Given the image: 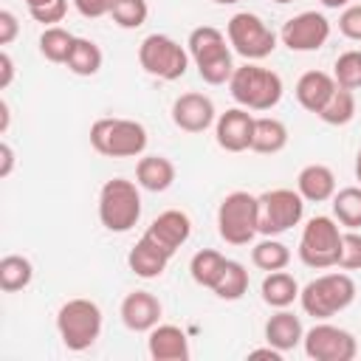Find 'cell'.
Listing matches in <instances>:
<instances>
[{
  "instance_id": "cell-1",
  "label": "cell",
  "mask_w": 361,
  "mask_h": 361,
  "mask_svg": "<svg viewBox=\"0 0 361 361\" xmlns=\"http://www.w3.org/2000/svg\"><path fill=\"white\" fill-rule=\"evenodd\" d=\"M355 279L347 274V271H330V274H322L316 279H310L302 290H299V305L307 316H313L316 322L322 319H330L341 310H347L353 302H355Z\"/></svg>"
},
{
  "instance_id": "cell-2",
  "label": "cell",
  "mask_w": 361,
  "mask_h": 361,
  "mask_svg": "<svg viewBox=\"0 0 361 361\" xmlns=\"http://www.w3.org/2000/svg\"><path fill=\"white\" fill-rule=\"evenodd\" d=\"M186 45H189V59L195 62V68L206 85H226L231 79V73H234L231 48H228V37L220 28L197 25V28H192Z\"/></svg>"
},
{
  "instance_id": "cell-33",
  "label": "cell",
  "mask_w": 361,
  "mask_h": 361,
  "mask_svg": "<svg viewBox=\"0 0 361 361\" xmlns=\"http://www.w3.org/2000/svg\"><path fill=\"white\" fill-rule=\"evenodd\" d=\"M73 34L62 25H48L42 34H39V54L48 59V62H56V65H65L68 62V54L73 48Z\"/></svg>"
},
{
  "instance_id": "cell-44",
  "label": "cell",
  "mask_w": 361,
  "mask_h": 361,
  "mask_svg": "<svg viewBox=\"0 0 361 361\" xmlns=\"http://www.w3.org/2000/svg\"><path fill=\"white\" fill-rule=\"evenodd\" d=\"M8 121H11V110H8V102L0 99V133L6 135L8 133Z\"/></svg>"
},
{
  "instance_id": "cell-17",
  "label": "cell",
  "mask_w": 361,
  "mask_h": 361,
  "mask_svg": "<svg viewBox=\"0 0 361 361\" xmlns=\"http://www.w3.org/2000/svg\"><path fill=\"white\" fill-rule=\"evenodd\" d=\"M161 313H164V307H161L158 296L149 293V290L127 293L121 299V307H118V316H121L124 327L133 330V333H149L161 322Z\"/></svg>"
},
{
  "instance_id": "cell-27",
  "label": "cell",
  "mask_w": 361,
  "mask_h": 361,
  "mask_svg": "<svg viewBox=\"0 0 361 361\" xmlns=\"http://www.w3.org/2000/svg\"><path fill=\"white\" fill-rule=\"evenodd\" d=\"M226 257L220 254V251H214V248H200L192 259H189V274H192V279L200 285V288H214L217 285V279L223 276V271H226Z\"/></svg>"
},
{
  "instance_id": "cell-16",
  "label": "cell",
  "mask_w": 361,
  "mask_h": 361,
  "mask_svg": "<svg viewBox=\"0 0 361 361\" xmlns=\"http://www.w3.org/2000/svg\"><path fill=\"white\" fill-rule=\"evenodd\" d=\"M144 234H147L152 243H158L169 257H175V251L192 237V220H189V214L180 212V209H166V212H161V214L147 226Z\"/></svg>"
},
{
  "instance_id": "cell-31",
  "label": "cell",
  "mask_w": 361,
  "mask_h": 361,
  "mask_svg": "<svg viewBox=\"0 0 361 361\" xmlns=\"http://www.w3.org/2000/svg\"><path fill=\"white\" fill-rule=\"evenodd\" d=\"M245 290H248V271H245V265L237 262V259H228L226 271L217 279V285L212 288V293L217 299H223V302H237V299L245 296Z\"/></svg>"
},
{
  "instance_id": "cell-13",
  "label": "cell",
  "mask_w": 361,
  "mask_h": 361,
  "mask_svg": "<svg viewBox=\"0 0 361 361\" xmlns=\"http://www.w3.org/2000/svg\"><path fill=\"white\" fill-rule=\"evenodd\" d=\"M279 39L285 48H290L296 54L319 51L330 39V20L322 11H302L290 20H285Z\"/></svg>"
},
{
  "instance_id": "cell-41",
  "label": "cell",
  "mask_w": 361,
  "mask_h": 361,
  "mask_svg": "<svg viewBox=\"0 0 361 361\" xmlns=\"http://www.w3.org/2000/svg\"><path fill=\"white\" fill-rule=\"evenodd\" d=\"M11 79H14V59H11V54L3 48V51H0V90H6V87L11 85Z\"/></svg>"
},
{
  "instance_id": "cell-49",
  "label": "cell",
  "mask_w": 361,
  "mask_h": 361,
  "mask_svg": "<svg viewBox=\"0 0 361 361\" xmlns=\"http://www.w3.org/2000/svg\"><path fill=\"white\" fill-rule=\"evenodd\" d=\"M274 3H293V0H274Z\"/></svg>"
},
{
  "instance_id": "cell-15",
  "label": "cell",
  "mask_w": 361,
  "mask_h": 361,
  "mask_svg": "<svg viewBox=\"0 0 361 361\" xmlns=\"http://www.w3.org/2000/svg\"><path fill=\"white\" fill-rule=\"evenodd\" d=\"M172 121L183 133H203L217 121L214 102L206 93H197V90L180 93L172 102Z\"/></svg>"
},
{
  "instance_id": "cell-11",
  "label": "cell",
  "mask_w": 361,
  "mask_h": 361,
  "mask_svg": "<svg viewBox=\"0 0 361 361\" xmlns=\"http://www.w3.org/2000/svg\"><path fill=\"white\" fill-rule=\"evenodd\" d=\"M259 200V234L262 237H276L290 231L293 226L302 223L305 217V197L296 189H268L257 195Z\"/></svg>"
},
{
  "instance_id": "cell-25",
  "label": "cell",
  "mask_w": 361,
  "mask_h": 361,
  "mask_svg": "<svg viewBox=\"0 0 361 361\" xmlns=\"http://www.w3.org/2000/svg\"><path fill=\"white\" fill-rule=\"evenodd\" d=\"M299 282L282 268V271H271L265 274L262 285H259V293H262V302L271 305V307H290L296 299H299Z\"/></svg>"
},
{
  "instance_id": "cell-34",
  "label": "cell",
  "mask_w": 361,
  "mask_h": 361,
  "mask_svg": "<svg viewBox=\"0 0 361 361\" xmlns=\"http://www.w3.org/2000/svg\"><path fill=\"white\" fill-rule=\"evenodd\" d=\"M110 17H113V23H116L118 28L135 31V28H141V25L147 23L149 6H147V0H113Z\"/></svg>"
},
{
  "instance_id": "cell-21",
  "label": "cell",
  "mask_w": 361,
  "mask_h": 361,
  "mask_svg": "<svg viewBox=\"0 0 361 361\" xmlns=\"http://www.w3.org/2000/svg\"><path fill=\"white\" fill-rule=\"evenodd\" d=\"M265 344L276 347L279 353H288L293 347L302 344L305 338V327H302V319L293 316L288 307H279L268 322H265Z\"/></svg>"
},
{
  "instance_id": "cell-45",
  "label": "cell",
  "mask_w": 361,
  "mask_h": 361,
  "mask_svg": "<svg viewBox=\"0 0 361 361\" xmlns=\"http://www.w3.org/2000/svg\"><path fill=\"white\" fill-rule=\"evenodd\" d=\"M324 8H347L350 6V0H319Z\"/></svg>"
},
{
  "instance_id": "cell-47",
  "label": "cell",
  "mask_w": 361,
  "mask_h": 361,
  "mask_svg": "<svg viewBox=\"0 0 361 361\" xmlns=\"http://www.w3.org/2000/svg\"><path fill=\"white\" fill-rule=\"evenodd\" d=\"M45 3H51V0H25L28 8H37V6H45Z\"/></svg>"
},
{
  "instance_id": "cell-19",
  "label": "cell",
  "mask_w": 361,
  "mask_h": 361,
  "mask_svg": "<svg viewBox=\"0 0 361 361\" xmlns=\"http://www.w3.org/2000/svg\"><path fill=\"white\" fill-rule=\"evenodd\" d=\"M169 259H172V257H169L158 243H152L147 234H141L138 243H135V245L130 248V254H127L130 271H133L135 276H141V279H158V276L166 271Z\"/></svg>"
},
{
  "instance_id": "cell-3",
  "label": "cell",
  "mask_w": 361,
  "mask_h": 361,
  "mask_svg": "<svg viewBox=\"0 0 361 361\" xmlns=\"http://www.w3.org/2000/svg\"><path fill=\"white\" fill-rule=\"evenodd\" d=\"M282 76L271 68H262L257 62H245L240 68H234L231 79H228V93L231 99L254 113H265L271 107L279 104L282 99Z\"/></svg>"
},
{
  "instance_id": "cell-35",
  "label": "cell",
  "mask_w": 361,
  "mask_h": 361,
  "mask_svg": "<svg viewBox=\"0 0 361 361\" xmlns=\"http://www.w3.org/2000/svg\"><path fill=\"white\" fill-rule=\"evenodd\" d=\"M333 79L338 87L361 90V51H344L333 65Z\"/></svg>"
},
{
  "instance_id": "cell-36",
  "label": "cell",
  "mask_w": 361,
  "mask_h": 361,
  "mask_svg": "<svg viewBox=\"0 0 361 361\" xmlns=\"http://www.w3.org/2000/svg\"><path fill=\"white\" fill-rule=\"evenodd\" d=\"M336 268L361 271V234H358V228H347L341 234V254H338Z\"/></svg>"
},
{
  "instance_id": "cell-40",
  "label": "cell",
  "mask_w": 361,
  "mask_h": 361,
  "mask_svg": "<svg viewBox=\"0 0 361 361\" xmlns=\"http://www.w3.org/2000/svg\"><path fill=\"white\" fill-rule=\"evenodd\" d=\"M20 34V23H17V14L8 11V8H0V45H11Z\"/></svg>"
},
{
  "instance_id": "cell-5",
  "label": "cell",
  "mask_w": 361,
  "mask_h": 361,
  "mask_svg": "<svg viewBox=\"0 0 361 361\" xmlns=\"http://www.w3.org/2000/svg\"><path fill=\"white\" fill-rule=\"evenodd\" d=\"M56 333L73 353L90 350L102 336V307L93 299L76 296L56 310Z\"/></svg>"
},
{
  "instance_id": "cell-26",
  "label": "cell",
  "mask_w": 361,
  "mask_h": 361,
  "mask_svg": "<svg viewBox=\"0 0 361 361\" xmlns=\"http://www.w3.org/2000/svg\"><path fill=\"white\" fill-rule=\"evenodd\" d=\"M102 62H104L102 48H99L93 39H87V37H76L65 65H68V71L76 73V76H96V73L102 71Z\"/></svg>"
},
{
  "instance_id": "cell-38",
  "label": "cell",
  "mask_w": 361,
  "mask_h": 361,
  "mask_svg": "<svg viewBox=\"0 0 361 361\" xmlns=\"http://www.w3.org/2000/svg\"><path fill=\"white\" fill-rule=\"evenodd\" d=\"M28 14H31L37 23H42L45 28H48V25H56V23H62L65 14H68V0H51V3H45V6L28 8Z\"/></svg>"
},
{
  "instance_id": "cell-8",
  "label": "cell",
  "mask_w": 361,
  "mask_h": 361,
  "mask_svg": "<svg viewBox=\"0 0 361 361\" xmlns=\"http://www.w3.org/2000/svg\"><path fill=\"white\" fill-rule=\"evenodd\" d=\"M341 234L344 231L338 228L336 217H327V214L310 217L299 237V259L316 271L336 268L341 254Z\"/></svg>"
},
{
  "instance_id": "cell-6",
  "label": "cell",
  "mask_w": 361,
  "mask_h": 361,
  "mask_svg": "<svg viewBox=\"0 0 361 361\" xmlns=\"http://www.w3.org/2000/svg\"><path fill=\"white\" fill-rule=\"evenodd\" d=\"M138 217H141L138 183L127 178L104 180L99 189V223L113 234H124L138 223Z\"/></svg>"
},
{
  "instance_id": "cell-12",
  "label": "cell",
  "mask_w": 361,
  "mask_h": 361,
  "mask_svg": "<svg viewBox=\"0 0 361 361\" xmlns=\"http://www.w3.org/2000/svg\"><path fill=\"white\" fill-rule=\"evenodd\" d=\"M302 347H305V355L313 361H353L358 353L355 336L344 327L330 324L327 319H322L310 330H305Z\"/></svg>"
},
{
  "instance_id": "cell-23",
  "label": "cell",
  "mask_w": 361,
  "mask_h": 361,
  "mask_svg": "<svg viewBox=\"0 0 361 361\" xmlns=\"http://www.w3.org/2000/svg\"><path fill=\"white\" fill-rule=\"evenodd\" d=\"M175 164L164 155H144L135 164V183L147 192H166L175 183Z\"/></svg>"
},
{
  "instance_id": "cell-30",
  "label": "cell",
  "mask_w": 361,
  "mask_h": 361,
  "mask_svg": "<svg viewBox=\"0 0 361 361\" xmlns=\"http://www.w3.org/2000/svg\"><path fill=\"white\" fill-rule=\"evenodd\" d=\"M324 124L330 127H344L355 118V90H347V87H336L333 96L327 99V104L316 113Z\"/></svg>"
},
{
  "instance_id": "cell-43",
  "label": "cell",
  "mask_w": 361,
  "mask_h": 361,
  "mask_svg": "<svg viewBox=\"0 0 361 361\" xmlns=\"http://www.w3.org/2000/svg\"><path fill=\"white\" fill-rule=\"evenodd\" d=\"M248 358H271V361H279V358H282V353H279L276 347L265 344V347H257V350H251V353H248Z\"/></svg>"
},
{
  "instance_id": "cell-9",
  "label": "cell",
  "mask_w": 361,
  "mask_h": 361,
  "mask_svg": "<svg viewBox=\"0 0 361 361\" xmlns=\"http://www.w3.org/2000/svg\"><path fill=\"white\" fill-rule=\"evenodd\" d=\"M226 37L228 45L245 59V62H259L274 54L276 48V34L268 28V23L254 14V11H237L226 23Z\"/></svg>"
},
{
  "instance_id": "cell-24",
  "label": "cell",
  "mask_w": 361,
  "mask_h": 361,
  "mask_svg": "<svg viewBox=\"0 0 361 361\" xmlns=\"http://www.w3.org/2000/svg\"><path fill=\"white\" fill-rule=\"evenodd\" d=\"M288 147V127L285 121L274 118V116H259L254 121V138H251V149L259 155H276Z\"/></svg>"
},
{
  "instance_id": "cell-7",
  "label": "cell",
  "mask_w": 361,
  "mask_h": 361,
  "mask_svg": "<svg viewBox=\"0 0 361 361\" xmlns=\"http://www.w3.org/2000/svg\"><path fill=\"white\" fill-rule=\"evenodd\" d=\"M217 234L228 245H248L259 234V200L245 189L228 192L217 206Z\"/></svg>"
},
{
  "instance_id": "cell-42",
  "label": "cell",
  "mask_w": 361,
  "mask_h": 361,
  "mask_svg": "<svg viewBox=\"0 0 361 361\" xmlns=\"http://www.w3.org/2000/svg\"><path fill=\"white\" fill-rule=\"evenodd\" d=\"M14 169V149L8 141H0V178H8Z\"/></svg>"
},
{
  "instance_id": "cell-48",
  "label": "cell",
  "mask_w": 361,
  "mask_h": 361,
  "mask_svg": "<svg viewBox=\"0 0 361 361\" xmlns=\"http://www.w3.org/2000/svg\"><path fill=\"white\" fill-rule=\"evenodd\" d=\"M214 3H220V6H231V3H240V0H214Z\"/></svg>"
},
{
  "instance_id": "cell-18",
  "label": "cell",
  "mask_w": 361,
  "mask_h": 361,
  "mask_svg": "<svg viewBox=\"0 0 361 361\" xmlns=\"http://www.w3.org/2000/svg\"><path fill=\"white\" fill-rule=\"evenodd\" d=\"M147 353L152 361H186L189 338L178 324H155L147 338Z\"/></svg>"
},
{
  "instance_id": "cell-29",
  "label": "cell",
  "mask_w": 361,
  "mask_h": 361,
  "mask_svg": "<svg viewBox=\"0 0 361 361\" xmlns=\"http://www.w3.org/2000/svg\"><path fill=\"white\" fill-rule=\"evenodd\" d=\"M251 262H254L259 271H265V274L282 271V268H288V262H290V248H288L282 240H276V237H262V240L251 248Z\"/></svg>"
},
{
  "instance_id": "cell-46",
  "label": "cell",
  "mask_w": 361,
  "mask_h": 361,
  "mask_svg": "<svg viewBox=\"0 0 361 361\" xmlns=\"http://www.w3.org/2000/svg\"><path fill=\"white\" fill-rule=\"evenodd\" d=\"M355 180H358V186H361V149L355 152Z\"/></svg>"
},
{
  "instance_id": "cell-10",
  "label": "cell",
  "mask_w": 361,
  "mask_h": 361,
  "mask_svg": "<svg viewBox=\"0 0 361 361\" xmlns=\"http://www.w3.org/2000/svg\"><path fill=\"white\" fill-rule=\"evenodd\" d=\"M138 65L164 82H175L189 68V51L169 34H147L138 45Z\"/></svg>"
},
{
  "instance_id": "cell-20",
  "label": "cell",
  "mask_w": 361,
  "mask_h": 361,
  "mask_svg": "<svg viewBox=\"0 0 361 361\" xmlns=\"http://www.w3.org/2000/svg\"><path fill=\"white\" fill-rule=\"evenodd\" d=\"M296 192L305 197V203H324L336 195V175L324 164H307L296 175Z\"/></svg>"
},
{
  "instance_id": "cell-39",
  "label": "cell",
  "mask_w": 361,
  "mask_h": 361,
  "mask_svg": "<svg viewBox=\"0 0 361 361\" xmlns=\"http://www.w3.org/2000/svg\"><path fill=\"white\" fill-rule=\"evenodd\" d=\"M71 3L87 20H99V17L110 14V6H113V0H71Z\"/></svg>"
},
{
  "instance_id": "cell-37",
  "label": "cell",
  "mask_w": 361,
  "mask_h": 361,
  "mask_svg": "<svg viewBox=\"0 0 361 361\" xmlns=\"http://www.w3.org/2000/svg\"><path fill=\"white\" fill-rule=\"evenodd\" d=\"M338 31L347 39L361 42V3H350L347 8H341V14H338Z\"/></svg>"
},
{
  "instance_id": "cell-22",
  "label": "cell",
  "mask_w": 361,
  "mask_h": 361,
  "mask_svg": "<svg viewBox=\"0 0 361 361\" xmlns=\"http://www.w3.org/2000/svg\"><path fill=\"white\" fill-rule=\"evenodd\" d=\"M336 87H338V85H336L333 73H324V71H305V73L299 76L293 93H296V102H299L307 113H319V110L327 104V99L333 96Z\"/></svg>"
},
{
  "instance_id": "cell-32",
  "label": "cell",
  "mask_w": 361,
  "mask_h": 361,
  "mask_svg": "<svg viewBox=\"0 0 361 361\" xmlns=\"http://www.w3.org/2000/svg\"><path fill=\"white\" fill-rule=\"evenodd\" d=\"M333 217L344 228H361V186H344L333 195Z\"/></svg>"
},
{
  "instance_id": "cell-4",
  "label": "cell",
  "mask_w": 361,
  "mask_h": 361,
  "mask_svg": "<svg viewBox=\"0 0 361 361\" xmlns=\"http://www.w3.org/2000/svg\"><path fill=\"white\" fill-rule=\"evenodd\" d=\"M147 127L135 118H96L90 124V147L104 158H138L147 149Z\"/></svg>"
},
{
  "instance_id": "cell-28",
  "label": "cell",
  "mask_w": 361,
  "mask_h": 361,
  "mask_svg": "<svg viewBox=\"0 0 361 361\" xmlns=\"http://www.w3.org/2000/svg\"><path fill=\"white\" fill-rule=\"evenodd\" d=\"M34 279V265L23 254H6L0 259V290L3 293H17L28 288Z\"/></svg>"
},
{
  "instance_id": "cell-14",
  "label": "cell",
  "mask_w": 361,
  "mask_h": 361,
  "mask_svg": "<svg viewBox=\"0 0 361 361\" xmlns=\"http://www.w3.org/2000/svg\"><path fill=\"white\" fill-rule=\"evenodd\" d=\"M254 116L245 107H228L226 113L217 116L214 121V138L217 147L226 152H245L251 149V138H254Z\"/></svg>"
}]
</instances>
